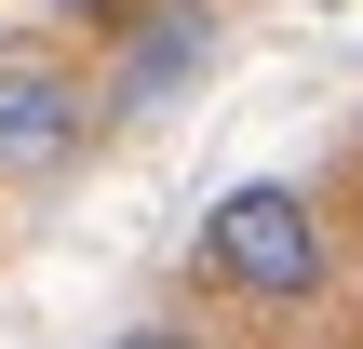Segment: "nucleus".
Instances as JSON below:
<instances>
[{"mask_svg": "<svg viewBox=\"0 0 363 349\" xmlns=\"http://www.w3.org/2000/svg\"><path fill=\"white\" fill-rule=\"evenodd\" d=\"M108 349H202L189 323H135V336H108Z\"/></svg>", "mask_w": 363, "mask_h": 349, "instance_id": "nucleus-4", "label": "nucleus"}, {"mask_svg": "<svg viewBox=\"0 0 363 349\" xmlns=\"http://www.w3.org/2000/svg\"><path fill=\"white\" fill-rule=\"evenodd\" d=\"M202 256H216V282L296 309V296H323V202L283 188V175H242V188L202 215Z\"/></svg>", "mask_w": 363, "mask_h": 349, "instance_id": "nucleus-1", "label": "nucleus"}, {"mask_svg": "<svg viewBox=\"0 0 363 349\" xmlns=\"http://www.w3.org/2000/svg\"><path fill=\"white\" fill-rule=\"evenodd\" d=\"M202 67H216V13H202V0H162V13L135 27L121 81H108L94 108H162V94H175V81H202Z\"/></svg>", "mask_w": 363, "mask_h": 349, "instance_id": "nucleus-3", "label": "nucleus"}, {"mask_svg": "<svg viewBox=\"0 0 363 349\" xmlns=\"http://www.w3.org/2000/svg\"><path fill=\"white\" fill-rule=\"evenodd\" d=\"M94 135V81L54 54H0V175H67Z\"/></svg>", "mask_w": 363, "mask_h": 349, "instance_id": "nucleus-2", "label": "nucleus"}]
</instances>
